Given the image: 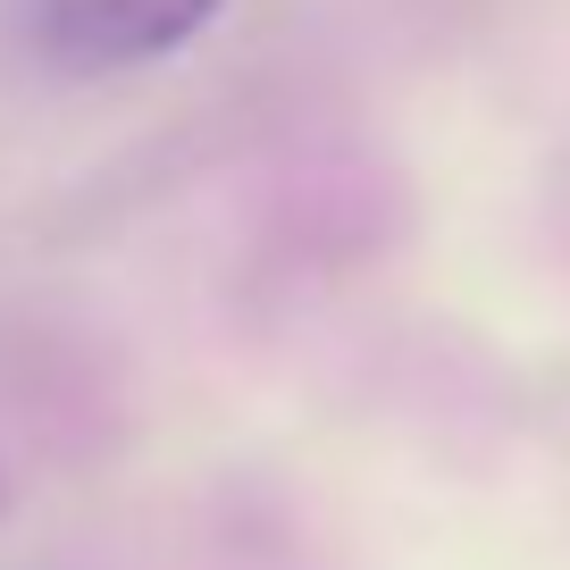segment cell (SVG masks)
<instances>
[{
	"instance_id": "cell-1",
	"label": "cell",
	"mask_w": 570,
	"mask_h": 570,
	"mask_svg": "<svg viewBox=\"0 0 570 570\" xmlns=\"http://www.w3.org/2000/svg\"><path fill=\"white\" fill-rule=\"evenodd\" d=\"M227 18V0H9L26 59L51 76H135L177 59Z\"/></svg>"
}]
</instances>
